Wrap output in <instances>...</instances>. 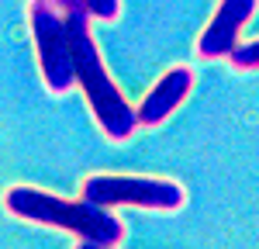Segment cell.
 <instances>
[{
	"label": "cell",
	"instance_id": "1",
	"mask_svg": "<svg viewBox=\"0 0 259 249\" xmlns=\"http://www.w3.org/2000/svg\"><path fill=\"white\" fill-rule=\"evenodd\" d=\"M4 211L21 222L62 228L83 249H111L121 246V239H124V225L114 215V208H104L83 194L76 201H66V197H56L38 187H11L4 194Z\"/></svg>",
	"mask_w": 259,
	"mask_h": 249
},
{
	"label": "cell",
	"instance_id": "7",
	"mask_svg": "<svg viewBox=\"0 0 259 249\" xmlns=\"http://www.w3.org/2000/svg\"><path fill=\"white\" fill-rule=\"evenodd\" d=\"M228 62H232L235 69H242V73H245V69H259V38L256 42H245V45L239 42V45L232 49Z\"/></svg>",
	"mask_w": 259,
	"mask_h": 249
},
{
	"label": "cell",
	"instance_id": "6",
	"mask_svg": "<svg viewBox=\"0 0 259 249\" xmlns=\"http://www.w3.org/2000/svg\"><path fill=\"white\" fill-rule=\"evenodd\" d=\"M194 90V69L190 66H173L169 73H162L152 83V90L139 104V124L142 128H156L162 124L180 104L187 101V94Z\"/></svg>",
	"mask_w": 259,
	"mask_h": 249
},
{
	"label": "cell",
	"instance_id": "2",
	"mask_svg": "<svg viewBox=\"0 0 259 249\" xmlns=\"http://www.w3.org/2000/svg\"><path fill=\"white\" fill-rule=\"evenodd\" d=\"M66 28H69V42H73V66H76V87L87 97L94 118H97L100 132L111 142H124L135 135L139 128V111L124 101L118 83L107 76L104 62H100L97 42L90 35V14L83 4L66 7Z\"/></svg>",
	"mask_w": 259,
	"mask_h": 249
},
{
	"label": "cell",
	"instance_id": "3",
	"mask_svg": "<svg viewBox=\"0 0 259 249\" xmlns=\"http://www.w3.org/2000/svg\"><path fill=\"white\" fill-rule=\"evenodd\" d=\"M83 197L104 208H142V211H180L187 190L166 177H128V173H94L83 180Z\"/></svg>",
	"mask_w": 259,
	"mask_h": 249
},
{
	"label": "cell",
	"instance_id": "4",
	"mask_svg": "<svg viewBox=\"0 0 259 249\" xmlns=\"http://www.w3.org/2000/svg\"><path fill=\"white\" fill-rule=\"evenodd\" d=\"M56 0H31V35L38 52L41 83L49 94H69L76 87V66H73V42L66 28V14Z\"/></svg>",
	"mask_w": 259,
	"mask_h": 249
},
{
	"label": "cell",
	"instance_id": "5",
	"mask_svg": "<svg viewBox=\"0 0 259 249\" xmlns=\"http://www.w3.org/2000/svg\"><path fill=\"white\" fill-rule=\"evenodd\" d=\"M259 0H221L218 11L211 14L207 28L197 38V56L200 59H228L232 49L239 45V35L245 21L252 18Z\"/></svg>",
	"mask_w": 259,
	"mask_h": 249
},
{
	"label": "cell",
	"instance_id": "9",
	"mask_svg": "<svg viewBox=\"0 0 259 249\" xmlns=\"http://www.w3.org/2000/svg\"><path fill=\"white\" fill-rule=\"evenodd\" d=\"M56 4H59L62 11H66V7H73V4H80V0H56Z\"/></svg>",
	"mask_w": 259,
	"mask_h": 249
},
{
	"label": "cell",
	"instance_id": "8",
	"mask_svg": "<svg viewBox=\"0 0 259 249\" xmlns=\"http://www.w3.org/2000/svg\"><path fill=\"white\" fill-rule=\"evenodd\" d=\"M87 7V14L97 21H118L121 14V0H80Z\"/></svg>",
	"mask_w": 259,
	"mask_h": 249
}]
</instances>
